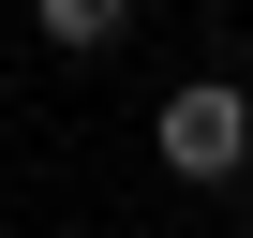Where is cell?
I'll return each mask as SVG.
<instances>
[{"label":"cell","mask_w":253,"mask_h":238,"mask_svg":"<svg viewBox=\"0 0 253 238\" xmlns=\"http://www.w3.org/2000/svg\"><path fill=\"white\" fill-rule=\"evenodd\" d=\"M149 164H164L179 194L253 179V89H238V75H179V89L149 104Z\"/></svg>","instance_id":"cell-1"},{"label":"cell","mask_w":253,"mask_h":238,"mask_svg":"<svg viewBox=\"0 0 253 238\" xmlns=\"http://www.w3.org/2000/svg\"><path fill=\"white\" fill-rule=\"evenodd\" d=\"M134 15H149V0H30V45L45 60H119Z\"/></svg>","instance_id":"cell-2"}]
</instances>
